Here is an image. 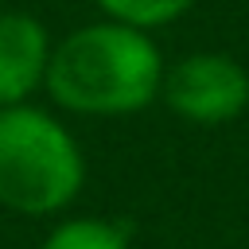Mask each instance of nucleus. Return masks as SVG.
<instances>
[{
	"instance_id": "obj_4",
	"label": "nucleus",
	"mask_w": 249,
	"mask_h": 249,
	"mask_svg": "<svg viewBox=\"0 0 249 249\" xmlns=\"http://www.w3.org/2000/svg\"><path fill=\"white\" fill-rule=\"evenodd\" d=\"M47 27L27 12H0V109L23 105L47 78Z\"/></svg>"
},
{
	"instance_id": "obj_2",
	"label": "nucleus",
	"mask_w": 249,
	"mask_h": 249,
	"mask_svg": "<svg viewBox=\"0 0 249 249\" xmlns=\"http://www.w3.org/2000/svg\"><path fill=\"white\" fill-rule=\"evenodd\" d=\"M86 183L78 140L35 105L0 109V206L23 218L66 210Z\"/></svg>"
},
{
	"instance_id": "obj_3",
	"label": "nucleus",
	"mask_w": 249,
	"mask_h": 249,
	"mask_svg": "<svg viewBox=\"0 0 249 249\" xmlns=\"http://www.w3.org/2000/svg\"><path fill=\"white\" fill-rule=\"evenodd\" d=\"M160 97L175 117L191 124H226L249 105V74L230 54L198 51L163 70Z\"/></svg>"
},
{
	"instance_id": "obj_6",
	"label": "nucleus",
	"mask_w": 249,
	"mask_h": 249,
	"mask_svg": "<svg viewBox=\"0 0 249 249\" xmlns=\"http://www.w3.org/2000/svg\"><path fill=\"white\" fill-rule=\"evenodd\" d=\"M191 4L195 0H97V8L109 19L140 27V31H152V27H163V23L179 19Z\"/></svg>"
},
{
	"instance_id": "obj_5",
	"label": "nucleus",
	"mask_w": 249,
	"mask_h": 249,
	"mask_svg": "<svg viewBox=\"0 0 249 249\" xmlns=\"http://www.w3.org/2000/svg\"><path fill=\"white\" fill-rule=\"evenodd\" d=\"M39 249H128V237L105 218H66L43 237Z\"/></svg>"
},
{
	"instance_id": "obj_1",
	"label": "nucleus",
	"mask_w": 249,
	"mask_h": 249,
	"mask_svg": "<svg viewBox=\"0 0 249 249\" xmlns=\"http://www.w3.org/2000/svg\"><path fill=\"white\" fill-rule=\"evenodd\" d=\"M163 58L148 31L101 19L51 47L47 93L54 105L86 117H124L160 97Z\"/></svg>"
}]
</instances>
